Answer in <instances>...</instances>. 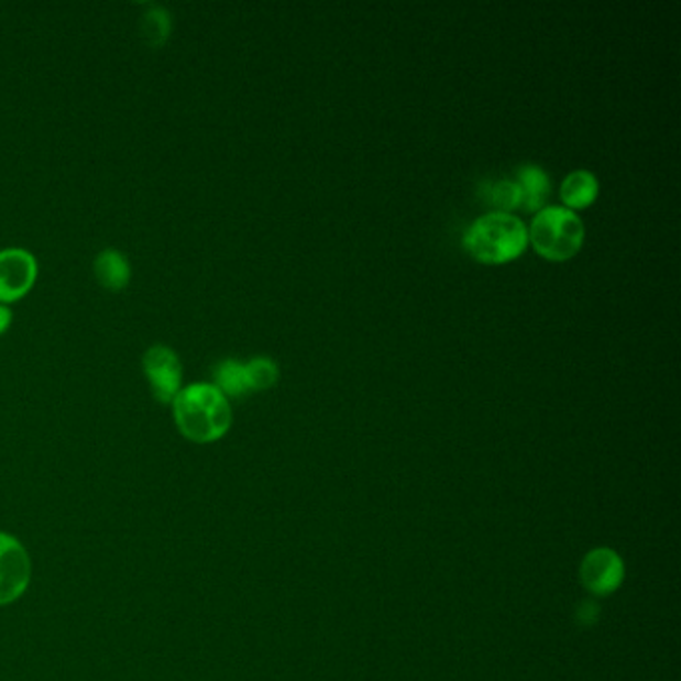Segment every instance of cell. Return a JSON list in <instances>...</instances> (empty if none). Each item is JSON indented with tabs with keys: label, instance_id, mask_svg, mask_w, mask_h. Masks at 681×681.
<instances>
[{
	"label": "cell",
	"instance_id": "cell-1",
	"mask_svg": "<svg viewBox=\"0 0 681 681\" xmlns=\"http://www.w3.org/2000/svg\"><path fill=\"white\" fill-rule=\"evenodd\" d=\"M171 406L178 432L190 442H217L230 430L232 408L215 384L200 382L186 386L176 394Z\"/></svg>",
	"mask_w": 681,
	"mask_h": 681
},
{
	"label": "cell",
	"instance_id": "cell-2",
	"mask_svg": "<svg viewBox=\"0 0 681 681\" xmlns=\"http://www.w3.org/2000/svg\"><path fill=\"white\" fill-rule=\"evenodd\" d=\"M468 252L482 264H506L528 246V230L508 212H490L470 227L464 239Z\"/></svg>",
	"mask_w": 681,
	"mask_h": 681
},
{
	"label": "cell",
	"instance_id": "cell-3",
	"mask_svg": "<svg viewBox=\"0 0 681 681\" xmlns=\"http://www.w3.org/2000/svg\"><path fill=\"white\" fill-rule=\"evenodd\" d=\"M585 228L580 217L568 208H541L531 222L528 240L546 260L563 262L580 252L584 244Z\"/></svg>",
	"mask_w": 681,
	"mask_h": 681
},
{
	"label": "cell",
	"instance_id": "cell-4",
	"mask_svg": "<svg viewBox=\"0 0 681 681\" xmlns=\"http://www.w3.org/2000/svg\"><path fill=\"white\" fill-rule=\"evenodd\" d=\"M31 558L21 541L0 531V606L17 602L31 584Z\"/></svg>",
	"mask_w": 681,
	"mask_h": 681
},
{
	"label": "cell",
	"instance_id": "cell-5",
	"mask_svg": "<svg viewBox=\"0 0 681 681\" xmlns=\"http://www.w3.org/2000/svg\"><path fill=\"white\" fill-rule=\"evenodd\" d=\"M142 369L151 382L152 396L161 404H173L183 389V366L173 348L156 344L142 358Z\"/></svg>",
	"mask_w": 681,
	"mask_h": 681
},
{
	"label": "cell",
	"instance_id": "cell-6",
	"mask_svg": "<svg viewBox=\"0 0 681 681\" xmlns=\"http://www.w3.org/2000/svg\"><path fill=\"white\" fill-rule=\"evenodd\" d=\"M39 264L29 250H0V304H12L33 290Z\"/></svg>",
	"mask_w": 681,
	"mask_h": 681
},
{
	"label": "cell",
	"instance_id": "cell-7",
	"mask_svg": "<svg viewBox=\"0 0 681 681\" xmlns=\"http://www.w3.org/2000/svg\"><path fill=\"white\" fill-rule=\"evenodd\" d=\"M626 568L622 558L614 550L597 548L584 558L580 568V578L587 592L594 595H609L624 582Z\"/></svg>",
	"mask_w": 681,
	"mask_h": 681
},
{
	"label": "cell",
	"instance_id": "cell-8",
	"mask_svg": "<svg viewBox=\"0 0 681 681\" xmlns=\"http://www.w3.org/2000/svg\"><path fill=\"white\" fill-rule=\"evenodd\" d=\"M95 274L107 290L119 293L130 281L129 260L119 250H102L95 259Z\"/></svg>",
	"mask_w": 681,
	"mask_h": 681
},
{
	"label": "cell",
	"instance_id": "cell-9",
	"mask_svg": "<svg viewBox=\"0 0 681 681\" xmlns=\"http://www.w3.org/2000/svg\"><path fill=\"white\" fill-rule=\"evenodd\" d=\"M597 190H600V185L594 174L587 171H575L563 180L560 196H562L563 205L568 206V210L585 208L597 198Z\"/></svg>",
	"mask_w": 681,
	"mask_h": 681
},
{
	"label": "cell",
	"instance_id": "cell-10",
	"mask_svg": "<svg viewBox=\"0 0 681 681\" xmlns=\"http://www.w3.org/2000/svg\"><path fill=\"white\" fill-rule=\"evenodd\" d=\"M518 186L521 190V205L526 210H540L550 196V180L548 174L538 166H524L519 171Z\"/></svg>",
	"mask_w": 681,
	"mask_h": 681
},
{
	"label": "cell",
	"instance_id": "cell-11",
	"mask_svg": "<svg viewBox=\"0 0 681 681\" xmlns=\"http://www.w3.org/2000/svg\"><path fill=\"white\" fill-rule=\"evenodd\" d=\"M215 386H217L224 396H244L249 394V376L244 364H240L237 360H224L218 364L215 370Z\"/></svg>",
	"mask_w": 681,
	"mask_h": 681
},
{
	"label": "cell",
	"instance_id": "cell-12",
	"mask_svg": "<svg viewBox=\"0 0 681 681\" xmlns=\"http://www.w3.org/2000/svg\"><path fill=\"white\" fill-rule=\"evenodd\" d=\"M141 33L151 46H161L171 34V14L161 7H152L151 11L142 17Z\"/></svg>",
	"mask_w": 681,
	"mask_h": 681
},
{
	"label": "cell",
	"instance_id": "cell-13",
	"mask_svg": "<svg viewBox=\"0 0 681 681\" xmlns=\"http://www.w3.org/2000/svg\"><path fill=\"white\" fill-rule=\"evenodd\" d=\"M244 369L249 376L250 392L272 388L278 382V366L271 358H254L249 364H244Z\"/></svg>",
	"mask_w": 681,
	"mask_h": 681
},
{
	"label": "cell",
	"instance_id": "cell-14",
	"mask_svg": "<svg viewBox=\"0 0 681 681\" xmlns=\"http://www.w3.org/2000/svg\"><path fill=\"white\" fill-rule=\"evenodd\" d=\"M490 202L499 208L497 212H506L521 206V190L518 183L502 180L490 188Z\"/></svg>",
	"mask_w": 681,
	"mask_h": 681
},
{
	"label": "cell",
	"instance_id": "cell-15",
	"mask_svg": "<svg viewBox=\"0 0 681 681\" xmlns=\"http://www.w3.org/2000/svg\"><path fill=\"white\" fill-rule=\"evenodd\" d=\"M578 619L584 624V626H590V624H594L595 619H597V606L592 604V602H585L582 604V607L578 609Z\"/></svg>",
	"mask_w": 681,
	"mask_h": 681
},
{
	"label": "cell",
	"instance_id": "cell-16",
	"mask_svg": "<svg viewBox=\"0 0 681 681\" xmlns=\"http://www.w3.org/2000/svg\"><path fill=\"white\" fill-rule=\"evenodd\" d=\"M12 325V310L9 306L0 304V336L4 334Z\"/></svg>",
	"mask_w": 681,
	"mask_h": 681
}]
</instances>
